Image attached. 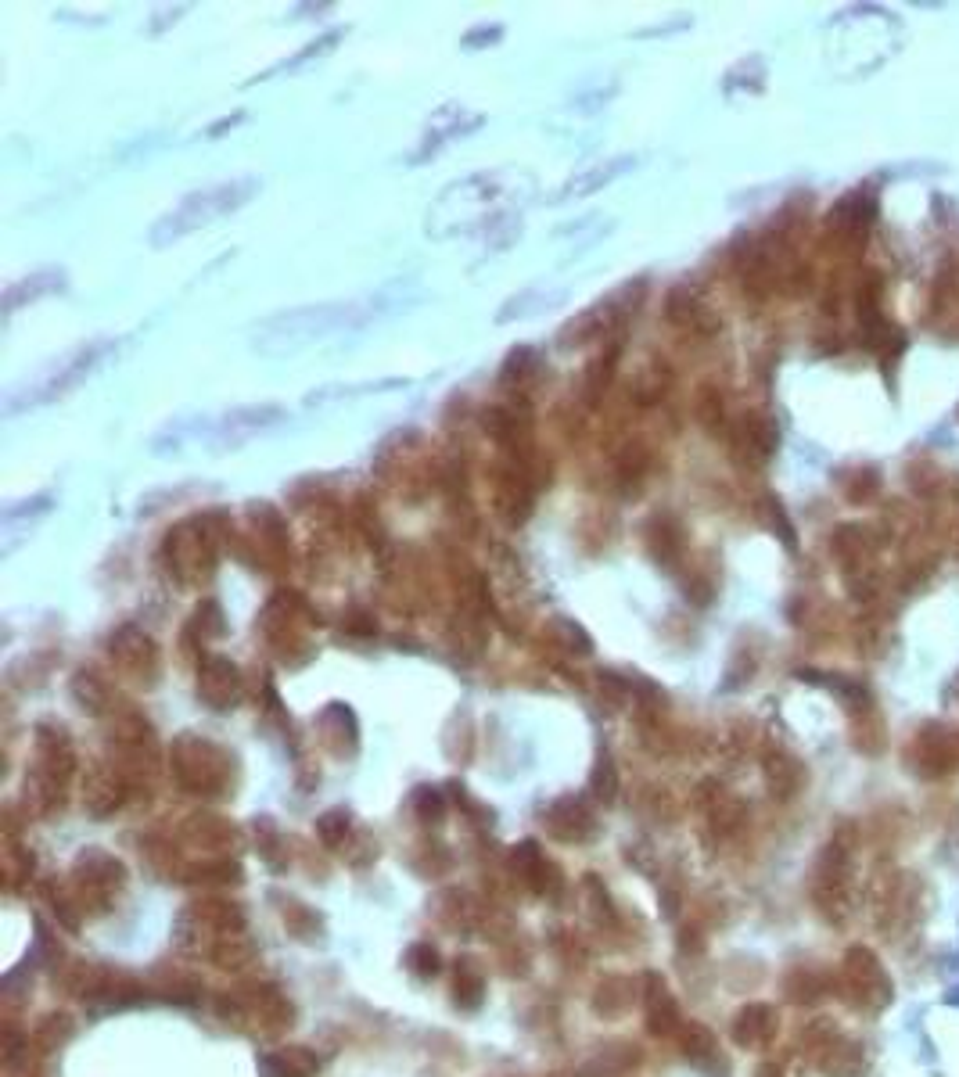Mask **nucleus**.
Here are the masks:
<instances>
[{"label": "nucleus", "mask_w": 959, "mask_h": 1077, "mask_svg": "<svg viewBox=\"0 0 959 1077\" xmlns=\"http://www.w3.org/2000/svg\"><path fill=\"white\" fill-rule=\"evenodd\" d=\"M65 288H69V273H65L62 266H44V270H36V273H29V277H22V281L8 284V288H4V298H0L4 320H11L22 306H33V302H40V298L58 295V291H65Z\"/></svg>", "instance_id": "nucleus-8"}, {"label": "nucleus", "mask_w": 959, "mask_h": 1077, "mask_svg": "<svg viewBox=\"0 0 959 1077\" xmlns=\"http://www.w3.org/2000/svg\"><path fill=\"white\" fill-rule=\"evenodd\" d=\"M485 123V112L471 108L467 101H446V105L435 108L421 126V137H417L414 151H410V166H424L432 162L435 155H442V148H449L460 137H471L478 126Z\"/></svg>", "instance_id": "nucleus-6"}, {"label": "nucleus", "mask_w": 959, "mask_h": 1077, "mask_svg": "<svg viewBox=\"0 0 959 1077\" xmlns=\"http://www.w3.org/2000/svg\"><path fill=\"white\" fill-rule=\"evenodd\" d=\"M259 191H263V180H259V176H234V180H220V184L194 187V191L184 194L173 209L162 212L159 223L151 227V234H148L151 248H169V245H176L180 237L194 234V230H205V227H212V223H220V219L234 216V212L245 209Z\"/></svg>", "instance_id": "nucleus-4"}, {"label": "nucleus", "mask_w": 959, "mask_h": 1077, "mask_svg": "<svg viewBox=\"0 0 959 1077\" xmlns=\"http://www.w3.org/2000/svg\"><path fill=\"white\" fill-rule=\"evenodd\" d=\"M284 421H288L284 406H273V403L234 406V410L220 413L212 421H198V442L205 438V446H212V453H227V449H241L252 438L281 428Z\"/></svg>", "instance_id": "nucleus-5"}, {"label": "nucleus", "mask_w": 959, "mask_h": 1077, "mask_svg": "<svg viewBox=\"0 0 959 1077\" xmlns=\"http://www.w3.org/2000/svg\"><path fill=\"white\" fill-rule=\"evenodd\" d=\"M640 166L636 155H608V158H593L590 166H582L579 173H572L561 184V191L554 194V202H572V198H590L597 194L600 187L615 184L618 176H625L629 169Z\"/></svg>", "instance_id": "nucleus-7"}, {"label": "nucleus", "mask_w": 959, "mask_h": 1077, "mask_svg": "<svg viewBox=\"0 0 959 1077\" xmlns=\"http://www.w3.org/2000/svg\"><path fill=\"white\" fill-rule=\"evenodd\" d=\"M536 194V180L521 169H489L453 180L428 205L424 230L435 241L449 237H489L496 248H511L521 237V209Z\"/></svg>", "instance_id": "nucleus-1"}, {"label": "nucleus", "mask_w": 959, "mask_h": 1077, "mask_svg": "<svg viewBox=\"0 0 959 1077\" xmlns=\"http://www.w3.org/2000/svg\"><path fill=\"white\" fill-rule=\"evenodd\" d=\"M503 33L507 29L500 26V22H493V26H475V29H467L464 36H460V47L464 51H482V47H496L503 40Z\"/></svg>", "instance_id": "nucleus-14"}, {"label": "nucleus", "mask_w": 959, "mask_h": 1077, "mask_svg": "<svg viewBox=\"0 0 959 1077\" xmlns=\"http://www.w3.org/2000/svg\"><path fill=\"white\" fill-rule=\"evenodd\" d=\"M338 40H345V29H331V33L317 36V40H309V44L299 47V51L291 54V58H281L277 65H270L266 72H259V76L248 79V87H256V83H266V79H273V76H284V72H299L302 65L317 62V58H327V54H331V51L338 47Z\"/></svg>", "instance_id": "nucleus-12"}, {"label": "nucleus", "mask_w": 959, "mask_h": 1077, "mask_svg": "<svg viewBox=\"0 0 959 1077\" xmlns=\"http://www.w3.org/2000/svg\"><path fill=\"white\" fill-rule=\"evenodd\" d=\"M406 381H399V377H388V381H363V385H324V388H313V392L306 395V406H324V403H335V399H356V395H370V392H388V388H403Z\"/></svg>", "instance_id": "nucleus-13"}, {"label": "nucleus", "mask_w": 959, "mask_h": 1077, "mask_svg": "<svg viewBox=\"0 0 959 1077\" xmlns=\"http://www.w3.org/2000/svg\"><path fill=\"white\" fill-rule=\"evenodd\" d=\"M123 338H112V334H97L90 342H80L65 349L62 356H51L44 367H36L33 374H26L22 381L8 388L4 395V413L8 417H18V413L40 410V406H51L65 395H72L76 388L94 377L97 370L112 363L123 349Z\"/></svg>", "instance_id": "nucleus-3"}, {"label": "nucleus", "mask_w": 959, "mask_h": 1077, "mask_svg": "<svg viewBox=\"0 0 959 1077\" xmlns=\"http://www.w3.org/2000/svg\"><path fill=\"white\" fill-rule=\"evenodd\" d=\"M568 298V288H554V284H536V288H525L518 295H511L496 313V324H518V320H532V316L546 313V309L561 306Z\"/></svg>", "instance_id": "nucleus-11"}, {"label": "nucleus", "mask_w": 959, "mask_h": 1077, "mask_svg": "<svg viewBox=\"0 0 959 1077\" xmlns=\"http://www.w3.org/2000/svg\"><path fill=\"white\" fill-rule=\"evenodd\" d=\"M241 123H245V112H234L230 119H220V123H212V126H209V137H223V133L234 130V126H241Z\"/></svg>", "instance_id": "nucleus-15"}, {"label": "nucleus", "mask_w": 959, "mask_h": 1077, "mask_svg": "<svg viewBox=\"0 0 959 1077\" xmlns=\"http://www.w3.org/2000/svg\"><path fill=\"white\" fill-rule=\"evenodd\" d=\"M845 973H848V988L859 991L863 1006H884V1002L891 999L888 973L880 970L877 955H870L866 948H852V952H848Z\"/></svg>", "instance_id": "nucleus-10"}, {"label": "nucleus", "mask_w": 959, "mask_h": 1077, "mask_svg": "<svg viewBox=\"0 0 959 1077\" xmlns=\"http://www.w3.org/2000/svg\"><path fill=\"white\" fill-rule=\"evenodd\" d=\"M51 510H54V492H40V496H33V500L8 503V507H4V517H0V528H4V532H0V535H4V546H0V553H4V557H11V553L18 550V543H22L26 535H33L29 528L40 525Z\"/></svg>", "instance_id": "nucleus-9"}, {"label": "nucleus", "mask_w": 959, "mask_h": 1077, "mask_svg": "<svg viewBox=\"0 0 959 1077\" xmlns=\"http://www.w3.org/2000/svg\"><path fill=\"white\" fill-rule=\"evenodd\" d=\"M388 295L374 298H345V302H309V306L281 309V313L266 316L256 324L252 334V349L263 356H295L309 345L335 338L342 331H360L374 324L378 316L388 313Z\"/></svg>", "instance_id": "nucleus-2"}]
</instances>
